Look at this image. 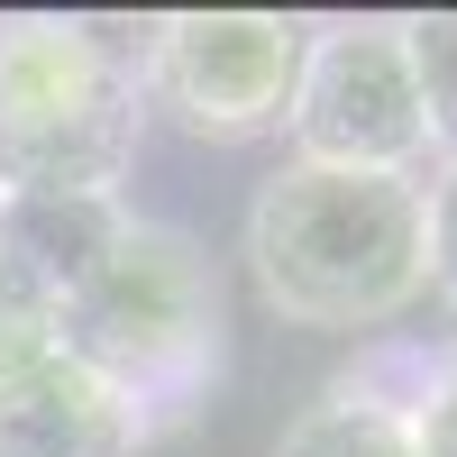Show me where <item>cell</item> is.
Listing matches in <instances>:
<instances>
[{
    "instance_id": "6da1fadb",
    "label": "cell",
    "mask_w": 457,
    "mask_h": 457,
    "mask_svg": "<svg viewBox=\"0 0 457 457\" xmlns=\"http://www.w3.org/2000/svg\"><path fill=\"white\" fill-rule=\"evenodd\" d=\"M247 275L284 329L366 338L430 293V202L421 174L275 165L247 202Z\"/></svg>"
},
{
    "instance_id": "7a4b0ae2",
    "label": "cell",
    "mask_w": 457,
    "mask_h": 457,
    "mask_svg": "<svg viewBox=\"0 0 457 457\" xmlns=\"http://www.w3.org/2000/svg\"><path fill=\"white\" fill-rule=\"evenodd\" d=\"M55 348L92 366L110 394L137 411V430H183L211 403L228 366V320H220V265L202 256L193 228L174 220H129L120 247L101 256L92 284L55 302Z\"/></svg>"
},
{
    "instance_id": "3957f363",
    "label": "cell",
    "mask_w": 457,
    "mask_h": 457,
    "mask_svg": "<svg viewBox=\"0 0 457 457\" xmlns=\"http://www.w3.org/2000/svg\"><path fill=\"white\" fill-rule=\"evenodd\" d=\"M146 28L0 19V193H120L137 165Z\"/></svg>"
},
{
    "instance_id": "277c9868",
    "label": "cell",
    "mask_w": 457,
    "mask_h": 457,
    "mask_svg": "<svg viewBox=\"0 0 457 457\" xmlns=\"http://www.w3.org/2000/svg\"><path fill=\"white\" fill-rule=\"evenodd\" d=\"M302 46H312V19H284V10H174V19H146L137 92L183 137H211V146L275 137L302 83Z\"/></svg>"
},
{
    "instance_id": "5b68a950",
    "label": "cell",
    "mask_w": 457,
    "mask_h": 457,
    "mask_svg": "<svg viewBox=\"0 0 457 457\" xmlns=\"http://www.w3.org/2000/svg\"><path fill=\"white\" fill-rule=\"evenodd\" d=\"M293 165H348V174H411L430 156L421 83H411L403 19H329L302 46V83L284 110Z\"/></svg>"
},
{
    "instance_id": "8992f818",
    "label": "cell",
    "mask_w": 457,
    "mask_h": 457,
    "mask_svg": "<svg viewBox=\"0 0 457 457\" xmlns=\"http://www.w3.org/2000/svg\"><path fill=\"white\" fill-rule=\"evenodd\" d=\"M137 411L64 348L0 385V457H137Z\"/></svg>"
},
{
    "instance_id": "52a82bcc",
    "label": "cell",
    "mask_w": 457,
    "mask_h": 457,
    "mask_svg": "<svg viewBox=\"0 0 457 457\" xmlns=\"http://www.w3.org/2000/svg\"><path fill=\"white\" fill-rule=\"evenodd\" d=\"M129 220L137 211L120 193H10V202H0V256L28 265V275L64 302L73 284L101 275V256L120 247Z\"/></svg>"
},
{
    "instance_id": "ba28073f",
    "label": "cell",
    "mask_w": 457,
    "mask_h": 457,
    "mask_svg": "<svg viewBox=\"0 0 457 457\" xmlns=\"http://www.w3.org/2000/svg\"><path fill=\"white\" fill-rule=\"evenodd\" d=\"M338 385L385 403L403 421V439H411V457H457V338H439V348L385 338V348H366Z\"/></svg>"
},
{
    "instance_id": "9c48e42d",
    "label": "cell",
    "mask_w": 457,
    "mask_h": 457,
    "mask_svg": "<svg viewBox=\"0 0 457 457\" xmlns=\"http://www.w3.org/2000/svg\"><path fill=\"white\" fill-rule=\"evenodd\" d=\"M275 457H411V439H403V421H394L385 403L329 385L320 403H302L293 421H284Z\"/></svg>"
},
{
    "instance_id": "30bf717a",
    "label": "cell",
    "mask_w": 457,
    "mask_h": 457,
    "mask_svg": "<svg viewBox=\"0 0 457 457\" xmlns=\"http://www.w3.org/2000/svg\"><path fill=\"white\" fill-rule=\"evenodd\" d=\"M403 37H411V83H421L430 156H457V10L403 19Z\"/></svg>"
},
{
    "instance_id": "8fae6325",
    "label": "cell",
    "mask_w": 457,
    "mask_h": 457,
    "mask_svg": "<svg viewBox=\"0 0 457 457\" xmlns=\"http://www.w3.org/2000/svg\"><path fill=\"white\" fill-rule=\"evenodd\" d=\"M37 357H55V293L28 275V265L0 256V385L28 375Z\"/></svg>"
},
{
    "instance_id": "7c38bea8",
    "label": "cell",
    "mask_w": 457,
    "mask_h": 457,
    "mask_svg": "<svg viewBox=\"0 0 457 457\" xmlns=\"http://www.w3.org/2000/svg\"><path fill=\"white\" fill-rule=\"evenodd\" d=\"M430 202V293L457 312V156H439V174L421 183Z\"/></svg>"
},
{
    "instance_id": "4fadbf2b",
    "label": "cell",
    "mask_w": 457,
    "mask_h": 457,
    "mask_svg": "<svg viewBox=\"0 0 457 457\" xmlns=\"http://www.w3.org/2000/svg\"><path fill=\"white\" fill-rule=\"evenodd\" d=\"M0 202H10V193H0Z\"/></svg>"
}]
</instances>
